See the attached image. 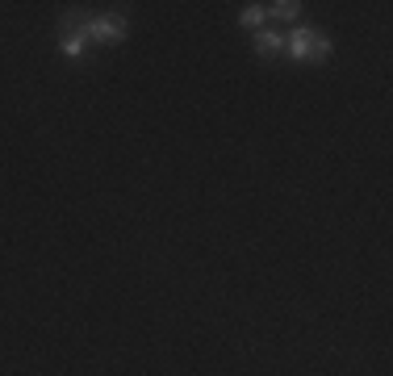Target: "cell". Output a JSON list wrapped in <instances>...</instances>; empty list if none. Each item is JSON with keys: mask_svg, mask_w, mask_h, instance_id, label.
<instances>
[{"mask_svg": "<svg viewBox=\"0 0 393 376\" xmlns=\"http://www.w3.org/2000/svg\"><path fill=\"white\" fill-rule=\"evenodd\" d=\"M256 50H260V54H276V50H285V38H280L276 30H260V34H256Z\"/></svg>", "mask_w": 393, "mask_h": 376, "instance_id": "cell-4", "label": "cell"}, {"mask_svg": "<svg viewBox=\"0 0 393 376\" xmlns=\"http://www.w3.org/2000/svg\"><path fill=\"white\" fill-rule=\"evenodd\" d=\"M297 0H276V4H268V17H297Z\"/></svg>", "mask_w": 393, "mask_h": 376, "instance_id": "cell-6", "label": "cell"}, {"mask_svg": "<svg viewBox=\"0 0 393 376\" xmlns=\"http://www.w3.org/2000/svg\"><path fill=\"white\" fill-rule=\"evenodd\" d=\"M88 47V34H84V17H63V34H59V50L67 54V59H80Z\"/></svg>", "mask_w": 393, "mask_h": 376, "instance_id": "cell-3", "label": "cell"}, {"mask_svg": "<svg viewBox=\"0 0 393 376\" xmlns=\"http://www.w3.org/2000/svg\"><path fill=\"white\" fill-rule=\"evenodd\" d=\"M88 42H122L126 38V21L122 17H84Z\"/></svg>", "mask_w": 393, "mask_h": 376, "instance_id": "cell-2", "label": "cell"}, {"mask_svg": "<svg viewBox=\"0 0 393 376\" xmlns=\"http://www.w3.org/2000/svg\"><path fill=\"white\" fill-rule=\"evenodd\" d=\"M239 21H243V25H263V21H268V8H263V4H247Z\"/></svg>", "mask_w": 393, "mask_h": 376, "instance_id": "cell-5", "label": "cell"}, {"mask_svg": "<svg viewBox=\"0 0 393 376\" xmlns=\"http://www.w3.org/2000/svg\"><path fill=\"white\" fill-rule=\"evenodd\" d=\"M289 54L293 59H309V63H326L331 59V42H326V34H318V30H309V25H297L293 34H289Z\"/></svg>", "mask_w": 393, "mask_h": 376, "instance_id": "cell-1", "label": "cell"}]
</instances>
